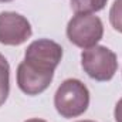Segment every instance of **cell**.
Wrapping results in <instances>:
<instances>
[{"mask_svg":"<svg viewBox=\"0 0 122 122\" xmlns=\"http://www.w3.org/2000/svg\"><path fill=\"white\" fill-rule=\"evenodd\" d=\"M62 58V47L58 43L40 38L33 41L26 50L24 61L20 64L30 70L31 72L44 75V77H54V70L60 64Z\"/></svg>","mask_w":122,"mask_h":122,"instance_id":"cell-1","label":"cell"},{"mask_svg":"<svg viewBox=\"0 0 122 122\" xmlns=\"http://www.w3.org/2000/svg\"><path fill=\"white\" fill-rule=\"evenodd\" d=\"M90 105L88 88L75 78L65 80L54 95V107L62 118H77Z\"/></svg>","mask_w":122,"mask_h":122,"instance_id":"cell-2","label":"cell"},{"mask_svg":"<svg viewBox=\"0 0 122 122\" xmlns=\"http://www.w3.org/2000/svg\"><path fill=\"white\" fill-rule=\"evenodd\" d=\"M81 65L87 75L95 81H109L118 70L117 54L104 46H94L81 53Z\"/></svg>","mask_w":122,"mask_h":122,"instance_id":"cell-3","label":"cell"},{"mask_svg":"<svg viewBox=\"0 0 122 122\" xmlns=\"http://www.w3.org/2000/svg\"><path fill=\"white\" fill-rule=\"evenodd\" d=\"M104 36V26L98 16L91 13H77L67 24L68 40L80 48H91Z\"/></svg>","mask_w":122,"mask_h":122,"instance_id":"cell-4","label":"cell"},{"mask_svg":"<svg viewBox=\"0 0 122 122\" xmlns=\"http://www.w3.org/2000/svg\"><path fill=\"white\" fill-rule=\"evenodd\" d=\"M29 20L14 11L0 13V43L4 46H20L31 37Z\"/></svg>","mask_w":122,"mask_h":122,"instance_id":"cell-5","label":"cell"},{"mask_svg":"<svg viewBox=\"0 0 122 122\" xmlns=\"http://www.w3.org/2000/svg\"><path fill=\"white\" fill-rule=\"evenodd\" d=\"M10 91V65L3 54H0V107L6 102Z\"/></svg>","mask_w":122,"mask_h":122,"instance_id":"cell-6","label":"cell"},{"mask_svg":"<svg viewBox=\"0 0 122 122\" xmlns=\"http://www.w3.org/2000/svg\"><path fill=\"white\" fill-rule=\"evenodd\" d=\"M108 0H70L71 9L77 13H95L105 7Z\"/></svg>","mask_w":122,"mask_h":122,"instance_id":"cell-7","label":"cell"},{"mask_svg":"<svg viewBox=\"0 0 122 122\" xmlns=\"http://www.w3.org/2000/svg\"><path fill=\"white\" fill-rule=\"evenodd\" d=\"M109 21L117 31L122 33V0H115L109 10Z\"/></svg>","mask_w":122,"mask_h":122,"instance_id":"cell-8","label":"cell"},{"mask_svg":"<svg viewBox=\"0 0 122 122\" xmlns=\"http://www.w3.org/2000/svg\"><path fill=\"white\" fill-rule=\"evenodd\" d=\"M114 115H115V121L117 122H122V98L117 102V105H115Z\"/></svg>","mask_w":122,"mask_h":122,"instance_id":"cell-9","label":"cell"},{"mask_svg":"<svg viewBox=\"0 0 122 122\" xmlns=\"http://www.w3.org/2000/svg\"><path fill=\"white\" fill-rule=\"evenodd\" d=\"M26 122H46V121H43V119H38V118H33V119H27Z\"/></svg>","mask_w":122,"mask_h":122,"instance_id":"cell-10","label":"cell"},{"mask_svg":"<svg viewBox=\"0 0 122 122\" xmlns=\"http://www.w3.org/2000/svg\"><path fill=\"white\" fill-rule=\"evenodd\" d=\"M9 1H13V0H0V3H9Z\"/></svg>","mask_w":122,"mask_h":122,"instance_id":"cell-11","label":"cell"},{"mask_svg":"<svg viewBox=\"0 0 122 122\" xmlns=\"http://www.w3.org/2000/svg\"><path fill=\"white\" fill-rule=\"evenodd\" d=\"M78 122H94V121H78Z\"/></svg>","mask_w":122,"mask_h":122,"instance_id":"cell-12","label":"cell"}]
</instances>
